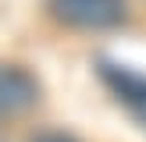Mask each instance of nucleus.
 I'll list each match as a JSON object with an SVG mask.
<instances>
[{"label": "nucleus", "instance_id": "f257e3e1", "mask_svg": "<svg viewBox=\"0 0 146 142\" xmlns=\"http://www.w3.org/2000/svg\"><path fill=\"white\" fill-rule=\"evenodd\" d=\"M46 11L57 25L107 32L128 21V0H46Z\"/></svg>", "mask_w": 146, "mask_h": 142}, {"label": "nucleus", "instance_id": "f03ea898", "mask_svg": "<svg viewBox=\"0 0 146 142\" xmlns=\"http://www.w3.org/2000/svg\"><path fill=\"white\" fill-rule=\"evenodd\" d=\"M100 78H104V85L118 96V103H125L128 110L139 117V124L146 128V75L125 68V64L100 60Z\"/></svg>", "mask_w": 146, "mask_h": 142}, {"label": "nucleus", "instance_id": "7ed1b4c3", "mask_svg": "<svg viewBox=\"0 0 146 142\" xmlns=\"http://www.w3.org/2000/svg\"><path fill=\"white\" fill-rule=\"evenodd\" d=\"M39 99V82L18 64H0V117H14V114L36 106Z\"/></svg>", "mask_w": 146, "mask_h": 142}, {"label": "nucleus", "instance_id": "20e7f679", "mask_svg": "<svg viewBox=\"0 0 146 142\" xmlns=\"http://www.w3.org/2000/svg\"><path fill=\"white\" fill-rule=\"evenodd\" d=\"M29 142H78V139L68 135V131H39V135H32Z\"/></svg>", "mask_w": 146, "mask_h": 142}]
</instances>
